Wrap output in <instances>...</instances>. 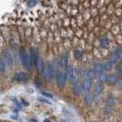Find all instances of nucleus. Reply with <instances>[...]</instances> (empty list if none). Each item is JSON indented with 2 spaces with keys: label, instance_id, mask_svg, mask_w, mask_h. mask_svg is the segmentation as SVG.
I'll use <instances>...</instances> for the list:
<instances>
[{
  "label": "nucleus",
  "instance_id": "c756f323",
  "mask_svg": "<svg viewBox=\"0 0 122 122\" xmlns=\"http://www.w3.org/2000/svg\"><path fill=\"white\" fill-rule=\"evenodd\" d=\"M117 73H118V74H119V75H120V76H122V70H120V69H119V70H118V72H117Z\"/></svg>",
  "mask_w": 122,
  "mask_h": 122
},
{
  "label": "nucleus",
  "instance_id": "aec40b11",
  "mask_svg": "<svg viewBox=\"0 0 122 122\" xmlns=\"http://www.w3.org/2000/svg\"><path fill=\"white\" fill-rule=\"evenodd\" d=\"M6 71V63L4 60L0 57V73H4Z\"/></svg>",
  "mask_w": 122,
  "mask_h": 122
},
{
  "label": "nucleus",
  "instance_id": "9b49d317",
  "mask_svg": "<svg viewBox=\"0 0 122 122\" xmlns=\"http://www.w3.org/2000/svg\"><path fill=\"white\" fill-rule=\"evenodd\" d=\"M82 86H83V89L85 91H90V89H91V82L89 80H86V81L83 82Z\"/></svg>",
  "mask_w": 122,
  "mask_h": 122
},
{
  "label": "nucleus",
  "instance_id": "4468645a",
  "mask_svg": "<svg viewBox=\"0 0 122 122\" xmlns=\"http://www.w3.org/2000/svg\"><path fill=\"white\" fill-rule=\"evenodd\" d=\"M30 55L31 60H32V61H33V63H34V62H35V61L37 60V58L39 57V54H38L37 51H36V50H34V49H31L30 53Z\"/></svg>",
  "mask_w": 122,
  "mask_h": 122
},
{
  "label": "nucleus",
  "instance_id": "423d86ee",
  "mask_svg": "<svg viewBox=\"0 0 122 122\" xmlns=\"http://www.w3.org/2000/svg\"><path fill=\"white\" fill-rule=\"evenodd\" d=\"M43 77L46 81H50V80L52 78V74H51V66L50 65H46L44 66V69H43Z\"/></svg>",
  "mask_w": 122,
  "mask_h": 122
},
{
  "label": "nucleus",
  "instance_id": "20e7f679",
  "mask_svg": "<svg viewBox=\"0 0 122 122\" xmlns=\"http://www.w3.org/2000/svg\"><path fill=\"white\" fill-rule=\"evenodd\" d=\"M66 76H67L68 80L70 81L71 84H73V85H76L77 84V76L75 75V73H74V70H73V67H71V66L68 67Z\"/></svg>",
  "mask_w": 122,
  "mask_h": 122
},
{
  "label": "nucleus",
  "instance_id": "7ed1b4c3",
  "mask_svg": "<svg viewBox=\"0 0 122 122\" xmlns=\"http://www.w3.org/2000/svg\"><path fill=\"white\" fill-rule=\"evenodd\" d=\"M56 80H57V86H59L60 88H63L65 86L66 80H67V76L66 73L63 72H59L57 76H56Z\"/></svg>",
  "mask_w": 122,
  "mask_h": 122
},
{
  "label": "nucleus",
  "instance_id": "ddd939ff",
  "mask_svg": "<svg viewBox=\"0 0 122 122\" xmlns=\"http://www.w3.org/2000/svg\"><path fill=\"white\" fill-rule=\"evenodd\" d=\"M68 63V55L66 53H63L61 57V66H66Z\"/></svg>",
  "mask_w": 122,
  "mask_h": 122
},
{
  "label": "nucleus",
  "instance_id": "dca6fc26",
  "mask_svg": "<svg viewBox=\"0 0 122 122\" xmlns=\"http://www.w3.org/2000/svg\"><path fill=\"white\" fill-rule=\"evenodd\" d=\"M95 76H96V73H95V72H94L93 70H89V71L86 73V77H87V80H89L90 82H91L92 80H94Z\"/></svg>",
  "mask_w": 122,
  "mask_h": 122
},
{
  "label": "nucleus",
  "instance_id": "4be33fe9",
  "mask_svg": "<svg viewBox=\"0 0 122 122\" xmlns=\"http://www.w3.org/2000/svg\"><path fill=\"white\" fill-rule=\"evenodd\" d=\"M113 54L116 56L118 60H122V50L121 49H117L114 51Z\"/></svg>",
  "mask_w": 122,
  "mask_h": 122
},
{
  "label": "nucleus",
  "instance_id": "bb28decb",
  "mask_svg": "<svg viewBox=\"0 0 122 122\" xmlns=\"http://www.w3.org/2000/svg\"><path fill=\"white\" fill-rule=\"evenodd\" d=\"M41 94H42L44 97H46L53 98V96H52L51 94H50V93H47V92H41Z\"/></svg>",
  "mask_w": 122,
  "mask_h": 122
},
{
  "label": "nucleus",
  "instance_id": "a211bd4d",
  "mask_svg": "<svg viewBox=\"0 0 122 122\" xmlns=\"http://www.w3.org/2000/svg\"><path fill=\"white\" fill-rule=\"evenodd\" d=\"M108 45H109V43H108V39H107V37H103V38L101 39V46H102L103 48H107Z\"/></svg>",
  "mask_w": 122,
  "mask_h": 122
},
{
  "label": "nucleus",
  "instance_id": "2f4dec72",
  "mask_svg": "<svg viewBox=\"0 0 122 122\" xmlns=\"http://www.w3.org/2000/svg\"><path fill=\"white\" fill-rule=\"evenodd\" d=\"M43 122H50V120H49V119H45Z\"/></svg>",
  "mask_w": 122,
  "mask_h": 122
},
{
  "label": "nucleus",
  "instance_id": "2eb2a0df",
  "mask_svg": "<svg viewBox=\"0 0 122 122\" xmlns=\"http://www.w3.org/2000/svg\"><path fill=\"white\" fill-rule=\"evenodd\" d=\"M99 83H105V82H107V80H108V75L107 74V73H102L99 74Z\"/></svg>",
  "mask_w": 122,
  "mask_h": 122
},
{
  "label": "nucleus",
  "instance_id": "39448f33",
  "mask_svg": "<svg viewBox=\"0 0 122 122\" xmlns=\"http://www.w3.org/2000/svg\"><path fill=\"white\" fill-rule=\"evenodd\" d=\"M30 78L29 74L25 72H19V73H17L14 76V79L16 80L18 83H26Z\"/></svg>",
  "mask_w": 122,
  "mask_h": 122
},
{
  "label": "nucleus",
  "instance_id": "393cba45",
  "mask_svg": "<svg viewBox=\"0 0 122 122\" xmlns=\"http://www.w3.org/2000/svg\"><path fill=\"white\" fill-rule=\"evenodd\" d=\"M118 61H119V60H118V59H117L114 54L112 55V56H111V58H110V61H111L113 64H114V63H117Z\"/></svg>",
  "mask_w": 122,
  "mask_h": 122
},
{
  "label": "nucleus",
  "instance_id": "a878e982",
  "mask_svg": "<svg viewBox=\"0 0 122 122\" xmlns=\"http://www.w3.org/2000/svg\"><path fill=\"white\" fill-rule=\"evenodd\" d=\"M38 100H39L40 102H43V103H46V104L51 105V102H50L48 99H45V98H43V97H39L38 98Z\"/></svg>",
  "mask_w": 122,
  "mask_h": 122
},
{
  "label": "nucleus",
  "instance_id": "b1692460",
  "mask_svg": "<svg viewBox=\"0 0 122 122\" xmlns=\"http://www.w3.org/2000/svg\"><path fill=\"white\" fill-rule=\"evenodd\" d=\"M74 57H75L76 59H81V58L83 57V51H80V50L74 51Z\"/></svg>",
  "mask_w": 122,
  "mask_h": 122
},
{
  "label": "nucleus",
  "instance_id": "5701e85b",
  "mask_svg": "<svg viewBox=\"0 0 122 122\" xmlns=\"http://www.w3.org/2000/svg\"><path fill=\"white\" fill-rule=\"evenodd\" d=\"M107 106H110V107L113 106L115 104V98L113 97H108L107 98Z\"/></svg>",
  "mask_w": 122,
  "mask_h": 122
},
{
  "label": "nucleus",
  "instance_id": "f03ea898",
  "mask_svg": "<svg viewBox=\"0 0 122 122\" xmlns=\"http://www.w3.org/2000/svg\"><path fill=\"white\" fill-rule=\"evenodd\" d=\"M2 59L4 60L6 65H7V66H13V64H14V58H13L12 53L9 51L5 50L2 52Z\"/></svg>",
  "mask_w": 122,
  "mask_h": 122
},
{
  "label": "nucleus",
  "instance_id": "9d476101",
  "mask_svg": "<svg viewBox=\"0 0 122 122\" xmlns=\"http://www.w3.org/2000/svg\"><path fill=\"white\" fill-rule=\"evenodd\" d=\"M84 91V89H83V86L82 85H74V87H73V93H74V95H76V96H79L80 94L82 93V92Z\"/></svg>",
  "mask_w": 122,
  "mask_h": 122
},
{
  "label": "nucleus",
  "instance_id": "1a4fd4ad",
  "mask_svg": "<svg viewBox=\"0 0 122 122\" xmlns=\"http://www.w3.org/2000/svg\"><path fill=\"white\" fill-rule=\"evenodd\" d=\"M103 91V85H102V83H97L95 87H94V92H95V94L98 96V95H100L101 94V92Z\"/></svg>",
  "mask_w": 122,
  "mask_h": 122
},
{
  "label": "nucleus",
  "instance_id": "6e6552de",
  "mask_svg": "<svg viewBox=\"0 0 122 122\" xmlns=\"http://www.w3.org/2000/svg\"><path fill=\"white\" fill-rule=\"evenodd\" d=\"M93 71L95 72V73H97V74L102 73H103V71H104L103 64H102V63H97V64H95Z\"/></svg>",
  "mask_w": 122,
  "mask_h": 122
},
{
  "label": "nucleus",
  "instance_id": "c85d7f7f",
  "mask_svg": "<svg viewBox=\"0 0 122 122\" xmlns=\"http://www.w3.org/2000/svg\"><path fill=\"white\" fill-rule=\"evenodd\" d=\"M22 103H23L25 106H29V103H28V102H26V101H24V100H22Z\"/></svg>",
  "mask_w": 122,
  "mask_h": 122
},
{
  "label": "nucleus",
  "instance_id": "f3484780",
  "mask_svg": "<svg viewBox=\"0 0 122 122\" xmlns=\"http://www.w3.org/2000/svg\"><path fill=\"white\" fill-rule=\"evenodd\" d=\"M107 82H109L110 84H112V85L116 84L117 82V76L115 75V74L108 75V80H107Z\"/></svg>",
  "mask_w": 122,
  "mask_h": 122
},
{
  "label": "nucleus",
  "instance_id": "f8f14e48",
  "mask_svg": "<svg viewBox=\"0 0 122 122\" xmlns=\"http://www.w3.org/2000/svg\"><path fill=\"white\" fill-rule=\"evenodd\" d=\"M103 67H104V70L107 71V72H109L113 69V63L110 61H106L105 63H103Z\"/></svg>",
  "mask_w": 122,
  "mask_h": 122
},
{
  "label": "nucleus",
  "instance_id": "473e14b6",
  "mask_svg": "<svg viewBox=\"0 0 122 122\" xmlns=\"http://www.w3.org/2000/svg\"><path fill=\"white\" fill-rule=\"evenodd\" d=\"M61 122H66V121H61Z\"/></svg>",
  "mask_w": 122,
  "mask_h": 122
},
{
  "label": "nucleus",
  "instance_id": "0eeeda50",
  "mask_svg": "<svg viewBox=\"0 0 122 122\" xmlns=\"http://www.w3.org/2000/svg\"><path fill=\"white\" fill-rule=\"evenodd\" d=\"M34 64H35V67H36L37 71L39 72V73H42L43 72V69H44V65H43V61L41 60V58L39 56L38 58H37V60L35 61L34 62Z\"/></svg>",
  "mask_w": 122,
  "mask_h": 122
},
{
  "label": "nucleus",
  "instance_id": "6ab92c4d",
  "mask_svg": "<svg viewBox=\"0 0 122 122\" xmlns=\"http://www.w3.org/2000/svg\"><path fill=\"white\" fill-rule=\"evenodd\" d=\"M51 66V74H52V77L53 76H57L58 74V67L56 66V64H52V65H50Z\"/></svg>",
  "mask_w": 122,
  "mask_h": 122
},
{
  "label": "nucleus",
  "instance_id": "cd10ccee",
  "mask_svg": "<svg viewBox=\"0 0 122 122\" xmlns=\"http://www.w3.org/2000/svg\"><path fill=\"white\" fill-rule=\"evenodd\" d=\"M34 5H36V0H32L31 2H29V6H34Z\"/></svg>",
  "mask_w": 122,
  "mask_h": 122
},
{
  "label": "nucleus",
  "instance_id": "7c9ffc66",
  "mask_svg": "<svg viewBox=\"0 0 122 122\" xmlns=\"http://www.w3.org/2000/svg\"><path fill=\"white\" fill-rule=\"evenodd\" d=\"M30 122H37V120H36V119H30Z\"/></svg>",
  "mask_w": 122,
  "mask_h": 122
},
{
  "label": "nucleus",
  "instance_id": "412c9836",
  "mask_svg": "<svg viewBox=\"0 0 122 122\" xmlns=\"http://www.w3.org/2000/svg\"><path fill=\"white\" fill-rule=\"evenodd\" d=\"M85 102H86V104H91L92 102H93V97H92V95L86 94V96H85Z\"/></svg>",
  "mask_w": 122,
  "mask_h": 122
},
{
  "label": "nucleus",
  "instance_id": "f257e3e1",
  "mask_svg": "<svg viewBox=\"0 0 122 122\" xmlns=\"http://www.w3.org/2000/svg\"><path fill=\"white\" fill-rule=\"evenodd\" d=\"M19 58H20V61L21 63L23 64L27 70H31L32 69V65H33V61L31 60L30 55L27 52H25L24 51H21L20 53H19Z\"/></svg>",
  "mask_w": 122,
  "mask_h": 122
}]
</instances>
